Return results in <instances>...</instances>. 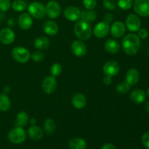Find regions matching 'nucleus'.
Segmentation results:
<instances>
[{"instance_id": "obj_3", "label": "nucleus", "mask_w": 149, "mask_h": 149, "mask_svg": "<svg viewBox=\"0 0 149 149\" xmlns=\"http://www.w3.org/2000/svg\"><path fill=\"white\" fill-rule=\"evenodd\" d=\"M12 56L15 61L20 63H26L29 61L31 54L29 49L22 47H16L12 50Z\"/></svg>"}, {"instance_id": "obj_16", "label": "nucleus", "mask_w": 149, "mask_h": 149, "mask_svg": "<svg viewBox=\"0 0 149 149\" xmlns=\"http://www.w3.org/2000/svg\"><path fill=\"white\" fill-rule=\"evenodd\" d=\"M18 25L23 30L30 29L33 25V20L31 15L27 13H22L18 17Z\"/></svg>"}, {"instance_id": "obj_10", "label": "nucleus", "mask_w": 149, "mask_h": 149, "mask_svg": "<svg viewBox=\"0 0 149 149\" xmlns=\"http://www.w3.org/2000/svg\"><path fill=\"white\" fill-rule=\"evenodd\" d=\"M57 88V81L53 76H48L42 81V89L47 94H52Z\"/></svg>"}, {"instance_id": "obj_24", "label": "nucleus", "mask_w": 149, "mask_h": 149, "mask_svg": "<svg viewBox=\"0 0 149 149\" xmlns=\"http://www.w3.org/2000/svg\"><path fill=\"white\" fill-rule=\"evenodd\" d=\"M68 147L70 149H86L87 143L83 138H74L69 141Z\"/></svg>"}, {"instance_id": "obj_4", "label": "nucleus", "mask_w": 149, "mask_h": 149, "mask_svg": "<svg viewBox=\"0 0 149 149\" xmlns=\"http://www.w3.org/2000/svg\"><path fill=\"white\" fill-rule=\"evenodd\" d=\"M7 138L10 142L14 144H20L24 142L26 138V132L23 127H15L9 132Z\"/></svg>"}, {"instance_id": "obj_9", "label": "nucleus", "mask_w": 149, "mask_h": 149, "mask_svg": "<svg viewBox=\"0 0 149 149\" xmlns=\"http://www.w3.org/2000/svg\"><path fill=\"white\" fill-rule=\"evenodd\" d=\"M120 70L119 64L115 61H110L106 62L104 64L103 68V71L106 76L109 77H115L117 75Z\"/></svg>"}, {"instance_id": "obj_28", "label": "nucleus", "mask_w": 149, "mask_h": 149, "mask_svg": "<svg viewBox=\"0 0 149 149\" xmlns=\"http://www.w3.org/2000/svg\"><path fill=\"white\" fill-rule=\"evenodd\" d=\"M11 106V102L8 96L5 94H0V111H7Z\"/></svg>"}, {"instance_id": "obj_8", "label": "nucleus", "mask_w": 149, "mask_h": 149, "mask_svg": "<svg viewBox=\"0 0 149 149\" xmlns=\"http://www.w3.org/2000/svg\"><path fill=\"white\" fill-rule=\"evenodd\" d=\"M126 27L130 31H138L141 26L140 17L135 14H130L126 18Z\"/></svg>"}, {"instance_id": "obj_31", "label": "nucleus", "mask_w": 149, "mask_h": 149, "mask_svg": "<svg viewBox=\"0 0 149 149\" xmlns=\"http://www.w3.org/2000/svg\"><path fill=\"white\" fill-rule=\"evenodd\" d=\"M116 89V91H117L119 94H125V93H127L128 92H129L130 89V86L125 81V82L117 84Z\"/></svg>"}, {"instance_id": "obj_12", "label": "nucleus", "mask_w": 149, "mask_h": 149, "mask_svg": "<svg viewBox=\"0 0 149 149\" xmlns=\"http://www.w3.org/2000/svg\"><path fill=\"white\" fill-rule=\"evenodd\" d=\"M110 31V26L105 21H101L97 23L94 28L93 33L97 38H103L107 36Z\"/></svg>"}, {"instance_id": "obj_39", "label": "nucleus", "mask_w": 149, "mask_h": 149, "mask_svg": "<svg viewBox=\"0 0 149 149\" xmlns=\"http://www.w3.org/2000/svg\"><path fill=\"white\" fill-rule=\"evenodd\" d=\"M112 20H113V15H112L111 13H106L104 16V18H103V21L109 24L110 23H111Z\"/></svg>"}, {"instance_id": "obj_32", "label": "nucleus", "mask_w": 149, "mask_h": 149, "mask_svg": "<svg viewBox=\"0 0 149 149\" xmlns=\"http://www.w3.org/2000/svg\"><path fill=\"white\" fill-rule=\"evenodd\" d=\"M62 71L63 68L61 65L59 63H54L50 68L51 74H52V76H53L55 77L60 76V74L62 73Z\"/></svg>"}, {"instance_id": "obj_41", "label": "nucleus", "mask_w": 149, "mask_h": 149, "mask_svg": "<svg viewBox=\"0 0 149 149\" xmlns=\"http://www.w3.org/2000/svg\"><path fill=\"white\" fill-rule=\"evenodd\" d=\"M101 149H116V147L111 143H106L102 146Z\"/></svg>"}, {"instance_id": "obj_34", "label": "nucleus", "mask_w": 149, "mask_h": 149, "mask_svg": "<svg viewBox=\"0 0 149 149\" xmlns=\"http://www.w3.org/2000/svg\"><path fill=\"white\" fill-rule=\"evenodd\" d=\"M31 58L34 62H42L45 58V55L41 51H35L31 55Z\"/></svg>"}, {"instance_id": "obj_30", "label": "nucleus", "mask_w": 149, "mask_h": 149, "mask_svg": "<svg viewBox=\"0 0 149 149\" xmlns=\"http://www.w3.org/2000/svg\"><path fill=\"white\" fill-rule=\"evenodd\" d=\"M118 5L122 10H128L133 5V0H118Z\"/></svg>"}, {"instance_id": "obj_36", "label": "nucleus", "mask_w": 149, "mask_h": 149, "mask_svg": "<svg viewBox=\"0 0 149 149\" xmlns=\"http://www.w3.org/2000/svg\"><path fill=\"white\" fill-rule=\"evenodd\" d=\"M83 4L87 10H94L97 6V0H83Z\"/></svg>"}, {"instance_id": "obj_25", "label": "nucleus", "mask_w": 149, "mask_h": 149, "mask_svg": "<svg viewBox=\"0 0 149 149\" xmlns=\"http://www.w3.org/2000/svg\"><path fill=\"white\" fill-rule=\"evenodd\" d=\"M35 48L38 49H45L48 48L50 45L49 39L45 36H40V37L36 38L33 42Z\"/></svg>"}, {"instance_id": "obj_27", "label": "nucleus", "mask_w": 149, "mask_h": 149, "mask_svg": "<svg viewBox=\"0 0 149 149\" xmlns=\"http://www.w3.org/2000/svg\"><path fill=\"white\" fill-rule=\"evenodd\" d=\"M56 130V125L52 119H47L44 122V131L47 135H52Z\"/></svg>"}, {"instance_id": "obj_17", "label": "nucleus", "mask_w": 149, "mask_h": 149, "mask_svg": "<svg viewBox=\"0 0 149 149\" xmlns=\"http://www.w3.org/2000/svg\"><path fill=\"white\" fill-rule=\"evenodd\" d=\"M140 79L139 72L135 68H130L126 74V82L130 86H133L138 82Z\"/></svg>"}, {"instance_id": "obj_23", "label": "nucleus", "mask_w": 149, "mask_h": 149, "mask_svg": "<svg viewBox=\"0 0 149 149\" xmlns=\"http://www.w3.org/2000/svg\"><path fill=\"white\" fill-rule=\"evenodd\" d=\"M29 122V116L26 112L20 111L17 113L16 120L15 122V126L16 127H25Z\"/></svg>"}, {"instance_id": "obj_14", "label": "nucleus", "mask_w": 149, "mask_h": 149, "mask_svg": "<svg viewBox=\"0 0 149 149\" xmlns=\"http://www.w3.org/2000/svg\"><path fill=\"white\" fill-rule=\"evenodd\" d=\"M71 50L77 57H84L87 51V46L81 40H76L71 45Z\"/></svg>"}, {"instance_id": "obj_21", "label": "nucleus", "mask_w": 149, "mask_h": 149, "mask_svg": "<svg viewBox=\"0 0 149 149\" xmlns=\"http://www.w3.org/2000/svg\"><path fill=\"white\" fill-rule=\"evenodd\" d=\"M43 30L46 34L54 36L58 31V25L52 20H47L43 24Z\"/></svg>"}, {"instance_id": "obj_2", "label": "nucleus", "mask_w": 149, "mask_h": 149, "mask_svg": "<svg viewBox=\"0 0 149 149\" xmlns=\"http://www.w3.org/2000/svg\"><path fill=\"white\" fill-rule=\"evenodd\" d=\"M74 31L77 37L80 40H88L92 35V28L90 23L82 20L76 23Z\"/></svg>"}, {"instance_id": "obj_5", "label": "nucleus", "mask_w": 149, "mask_h": 149, "mask_svg": "<svg viewBox=\"0 0 149 149\" xmlns=\"http://www.w3.org/2000/svg\"><path fill=\"white\" fill-rule=\"evenodd\" d=\"M28 11L31 17L36 19H42L46 15L45 5L38 1H33L28 6Z\"/></svg>"}, {"instance_id": "obj_42", "label": "nucleus", "mask_w": 149, "mask_h": 149, "mask_svg": "<svg viewBox=\"0 0 149 149\" xmlns=\"http://www.w3.org/2000/svg\"><path fill=\"white\" fill-rule=\"evenodd\" d=\"M146 111L149 113V100H148L146 104Z\"/></svg>"}, {"instance_id": "obj_43", "label": "nucleus", "mask_w": 149, "mask_h": 149, "mask_svg": "<svg viewBox=\"0 0 149 149\" xmlns=\"http://www.w3.org/2000/svg\"><path fill=\"white\" fill-rule=\"evenodd\" d=\"M36 119H31V124L32 125H35V124H36Z\"/></svg>"}, {"instance_id": "obj_44", "label": "nucleus", "mask_w": 149, "mask_h": 149, "mask_svg": "<svg viewBox=\"0 0 149 149\" xmlns=\"http://www.w3.org/2000/svg\"><path fill=\"white\" fill-rule=\"evenodd\" d=\"M4 93H9V91H10V88H9L8 87H4Z\"/></svg>"}, {"instance_id": "obj_35", "label": "nucleus", "mask_w": 149, "mask_h": 149, "mask_svg": "<svg viewBox=\"0 0 149 149\" xmlns=\"http://www.w3.org/2000/svg\"><path fill=\"white\" fill-rule=\"evenodd\" d=\"M103 4L105 8L109 10H115L116 6L115 0H103Z\"/></svg>"}, {"instance_id": "obj_15", "label": "nucleus", "mask_w": 149, "mask_h": 149, "mask_svg": "<svg viewBox=\"0 0 149 149\" xmlns=\"http://www.w3.org/2000/svg\"><path fill=\"white\" fill-rule=\"evenodd\" d=\"M111 33L115 38H120L125 33L126 27L125 24L120 21H116L110 27Z\"/></svg>"}, {"instance_id": "obj_19", "label": "nucleus", "mask_w": 149, "mask_h": 149, "mask_svg": "<svg viewBox=\"0 0 149 149\" xmlns=\"http://www.w3.org/2000/svg\"><path fill=\"white\" fill-rule=\"evenodd\" d=\"M146 97L145 92L140 89H136L130 93V99L133 103L136 104H141L143 103Z\"/></svg>"}, {"instance_id": "obj_22", "label": "nucleus", "mask_w": 149, "mask_h": 149, "mask_svg": "<svg viewBox=\"0 0 149 149\" xmlns=\"http://www.w3.org/2000/svg\"><path fill=\"white\" fill-rule=\"evenodd\" d=\"M28 135L34 141H39L43 138V131L36 125H32L28 130Z\"/></svg>"}, {"instance_id": "obj_20", "label": "nucleus", "mask_w": 149, "mask_h": 149, "mask_svg": "<svg viewBox=\"0 0 149 149\" xmlns=\"http://www.w3.org/2000/svg\"><path fill=\"white\" fill-rule=\"evenodd\" d=\"M72 105L77 109H81L85 107L87 104V98L81 93H77L72 97Z\"/></svg>"}, {"instance_id": "obj_46", "label": "nucleus", "mask_w": 149, "mask_h": 149, "mask_svg": "<svg viewBox=\"0 0 149 149\" xmlns=\"http://www.w3.org/2000/svg\"><path fill=\"white\" fill-rule=\"evenodd\" d=\"M148 55H149V51H148Z\"/></svg>"}, {"instance_id": "obj_26", "label": "nucleus", "mask_w": 149, "mask_h": 149, "mask_svg": "<svg viewBox=\"0 0 149 149\" xmlns=\"http://www.w3.org/2000/svg\"><path fill=\"white\" fill-rule=\"evenodd\" d=\"M96 17H97V13L95 11L93 10H85L81 12L80 18L87 23H91L95 20Z\"/></svg>"}, {"instance_id": "obj_18", "label": "nucleus", "mask_w": 149, "mask_h": 149, "mask_svg": "<svg viewBox=\"0 0 149 149\" xmlns=\"http://www.w3.org/2000/svg\"><path fill=\"white\" fill-rule=\"evenodd\" d=\"M105 50L111 54H116L120 49V45L116 40L113 39H109L106 41L104 44Z\"/></svg>"}, {"instance_id": "obj_33", "label": "nucleus", "mask_w": 149, "mask_h": 149, "mask_svg": "<svg viewBox=\"0 0 149 149\" xmlns=\"http://www.w3.org/2000/svg\"><path fill=\"white\" fill-rule=\"evenodd\" d=\"M11 7L10 0H0V12L4 13L10 10Z\"/></svg>"}, {"instance_id": "obj_13", "label": "nucleus", "mask_w": 149, "mask_h": 149, "mask_svg": "<svg viewBox=\"0 0 149 149\" xmlns=\"http://www.w3.org/2000/svg\"><path fill=\"white\" fill-rule=\"evenodd\" d=\"M81 13L79 9L75 6H69L64 10V16L66 19L71 21H77L81 17Z\"/></svg>"}, {"instance_id": "obj_1", "label": "nucleus", "mask_w": 149, "mask_h": 149, "mask_svg": "<svg viewBox=\"0 0 149 149\" xmlns=\"http://www.w3.org/2000/svg\"><path fill=\"white\" fill-rule=\"evenodd\" d=\"M141 47V41L138 36L135 33H129L122 40V47L128 55H135L138 53Z\"/></svg>"}, {"instance_id": "obj_6", "label": "nucleus", "mask_w": 149, "mask_h": 149, "mask_svg": "<svg viewBox=\"0 0 149 149\" xmlns=\"http://www.w3.org/2000/svg\"><path fill=\"white\" fill-rule=\"evenodd\" d=\"M45 13L49 18L55 19L59 17L61 13V8L59 3L55 0L49 1L45 7Z\"/></svg>"}, {"instance_id": "obj_45", "label": "nucleus", "mask_w": 149, "mask_h": 149, "mask_svg": "<svg viewBox=\"0 0 149 149\" xmlns=\"http://www.w3.org/2000/svg\"><path fill=\"white\" fill-rule=\"evenodd\" d=\"M147 95L149 97V88L148 89V90H147Z\"/></svg>"}, {"instance_id": "obj_29", "label": "nucleus", "mask_w": 149, "mask_h": 149, "mask_svg": "<svg viewBox=\"0 0 149 149\" xmlns=\"http://www.w3.org/2000/svg\"><path fill=\"white\" fill-rule=\"evenodd\" d=\"M12 7L16 12H22L27 8V4L23 0H15L12 4Z\"/></svg>"}, {"instance_id": "obj_37", "label": "nucleus", "mask_w": 149, "mask_h": 149, "mask_svg": "<svg viewBox=\"0 0 149 149\" xmlns=\"http://www.w3.org/2000/svg\"><path fill=\"white\" fill-rule=\"evenodd\" d=\"M142 143L146 148L149 149V131L143 135Z\"/></svg>"}, {"instance_id": "obj_7", "label": "nucleus", "mask_w": 149, "mask_h": 149, "mask_svg": "<svg viewBox=\"0 0 149 149\" xmlns=\"http://www.w3.org/2000/svg\"><path fill=\"white\" fill-rule=\"evenodd\" d=\"M135 12L140 16H149V0H135L133 3Z\"/></svg>"}, {"instance_id": "obj_11", "label": "nucleus", "mask_w": 149, "mask_h": 149, "mask_svg": "<svg viewBox=\"0 0 149 149\" xmlns=\"http://www.w3.org/2000/svg\"><path fill=\"white\" fill-rule=\"evenodd\" d=\"M15 39V34L12 29L4 28L0 31V42L4 45H10Z\"/></svg>"}, {"instance_id": "obj_38", "label": "nucleus", "mask_w": 149, "mask_h": 149, "mask_svg": "<svg viewBox=\"0 0 149 149\" xmlns=\"http://www.w3.org/2000/svg\"><path fill=\"white\" fill-rule=\"evenodd\" d=\"M138 31V36L141 39H144L148 37V31L145 29H140Z\"/></svg>"}, {"instance_id": "obj_40", "label": "nucleus", "mask_w": 149, "mask_h": 149, "mask_svg": "<svg viewBox=\"0 0 149 149\" xmlns=\"http://www.w3.org/2000/svg\"><path fill=\"white\" fill-rule=\"evenodd\" d=\"M112 80H111V77H109V76H106L103 79V83H104L106 85H109V84H111Z\"/></svg>"}]
</instances>
